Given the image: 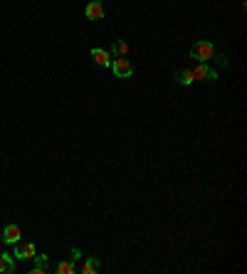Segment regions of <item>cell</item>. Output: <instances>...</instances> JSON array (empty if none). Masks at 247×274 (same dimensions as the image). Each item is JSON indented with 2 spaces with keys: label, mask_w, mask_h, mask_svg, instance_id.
<instances>
[{
  "label": "cell",
  "mask_w": 247,
  "mask_h": 274,
  "mask_svg": "<svg viewBox=\"0 0 247 274\" xmlns=\"http://www.w3.org/2000/svg\"><path fill=\"white\" fill-rule=\"evenodd\" d=\"M190 57L198 60V62H208V60H213V57H215V47H213V42H208V40H198V42L190 47Z\"/></svg>",
  "instance_id": "6da1fadb"
},
{
  "label": "cell",
  "mask_w": 247,
  "mask_h": 274,
  "mask_svg": "<svg viewBox=\"0 0 247 274\" xmlns=\"http://www.w3.org/2000/svg\"><path fill=\"white\" fill-rule=\"evenodd\" d=\"M193 74V82H215L218 79V72L208 67V62H198V67L190 69Z\"/></svg>",
  "instance_id": "7a4b0ae2"
},
{
  "label": "cell",
  "mask_w": 247,
  "mask_h": 274,
  "mask_svg": "<svg viewBox=\"0 0 247 274\" xmlns=\"http://www.w3.org/2000/svg\"><path fill=\"white\" fill-rule=\"evenodd\" d=\"M109 67L114 69V74L119 77V79H128L131 74H133V65L126 60V57H112V65Z\"/></svg>",
  "instance_id": "3957f363"
},
{
  "label": "cell",
  "mask_w": 247,
  "mask_h": 274,
  "mask_svg": "<svg viewBox=\"0 0 247 274\" xmlns=\"http://www.w3.org/2000/svg\"><path fill=\"white\" fill-rule=\"evenodd\" d=\"M37 252H35V245L32 242H15V252H12V257H17V260H32Z\"/></svg>",
  "instance_id": "277c9868"
},
{
  "label": "cell",
  "mask_w": 247,
  "mask_h": 274,
  "mask_svg": "<svg viewBox=\"0 0 247 274\" xmlns=\"http://www.w3.org/2000/svg\"><path fill=\"white\" fill-rule=\"evenodd\" d=\"M89 57H92V62H94L97 67H109V65H112V55H109L107 50H102V47H94V50L89 52Z\"/></svg>",
  "instance_id": "5b68a950"
},
{
  "label": "cell",
  "mask_w": 247,
  "mask_h": 274,
  "mask_svg": "<svg viewBox=\"0 0 247 274\" xmlns=\"http://www.w3.org/2000/svg\"><path fill=\"white\" fill-rule=\"evenodd\" d=\"M84 15H87V20H102V17H104V5H102V0H92V2L84 7Z\"/></svg>",
  "instance_id": "8992f818"
},
{
  "label": "cell",
  "mask_w": 247,
  "mask_h": 274,
  "mask_svg": "<svg viewBox=\"0 0 247 274\" xmlns=\"http://www.w3.org/2000/svg\"><path fill=\"white\" fill-rule=\"evenodd\" d=\"M20 237H22V232H20L17 225H7L2 230V242L5 245H15V242H20Z\"/></svg>",
  "instance_id": "52a82bcc"
},
{
  "label": "cell",
  "mask_w": 247,
  "mask_h": 274,
  "mask_svg": "<svg viewBox=\"0 0 247 274\" xmlns=\"http://www.w3.org/2000/svg\"><path fill=\"white\" fill-rule=\"evenodd\" d=\"M32 260H35V267L30 270V274H47L50 272V260H47V255H35Z\"/></svg>",
  "instance_id": "ba28073f"
},
{
  "label": "cell",
  "mask_w": 247,
  "mask_h": 274,
  "mask_svg": "<svg viewBox=\"0 0 247 274\" xmlns=\"http://www.w3.org/2000/svg\"><path fill=\"white\" fill-rule=\"evenodd\" d=\"M12 272H15V257L2 252L0 255V274H12Z\"/></svg>",
  "instance_id": "9c48e42d"
},
{
  "label": "cell",
  "mask_w": 247,
  "mask_h": 274,
  "mask_svg": "<svg viewBox=\"0 0 247 274\" xmlns=\"http://www.w3.org/2000/svg\"><path fill=\"white\" fill-rule=\"evenodd\" d=\"M102 270V262L97 260V257H87V262H84V267H82V274H97Z\"/></svg>",
  "instance_id": "30bf717a"
},
{
  "label": "cell",
  "mask_w": 247,
  "mask_h": 274,
  "mask_svg": "<svg viewBox=\"0 0 247 274\" xmlns=\"http://www.w3.org/2000/svg\"><path fill=\"white\" fill-rule=\"evenodd\" d=\"M126 52H128V45L124 42V40H117L114 45H112V57H126Z\"/></svg>",
  "instance_id": "8fae6325"
},
{
  "label": "cell",
  "mask_w": 247,
  "mask_h": 274,
  "mask_svg": "<svg viewBox=\"0 0 247 274\" xmlns=\"http://www.w3.org/2000/svg\"><path fill=\"white\" fill-rule=\"evenodd\" d=\"M176 82H178L181 87L193 84V74H190V69H181V72H176Z\"/></svg>",
  "instance_id": "7c38bea8"
},
{
  "label": "cell",
  "mask_w": 247,
  "mask_h": 274,
  "mask_svg": "<svg viewBox=\"0 0 247 274\" xmlns=\"http://www.w3.org/2000/svg\"><path fill=\"white\" fill-rule=\"evenodd\" d=\"M55 272L57 274H74V262H60V265L55 267Z\"/></svg>",
  "instance_id": "4fadbf2b"
},
{
  "label": "cell",
  "mask_w": 247,
  "mask_h": 274,
  "mask_svg": "<svg viewBox=\"0 0 247 274\" xmlns=\"http://www.w3.org/2000/svg\"><path fill=\"white\" fill-rule=\"evenodd\" d=\"M77 260H82V250L79 247H72V262H77Z\"/></svg>",
  "instance_id": "5bb4252c"
}]
</instances>
